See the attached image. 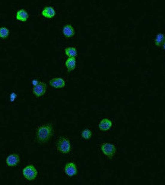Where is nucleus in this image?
Returning <instances> with one entry per match:
<instances>
[{"label": "nucleus", "instance_id": "16", "mask_svg": "<svg viewBox=\"0 0 165 185\" xmlns=\"http://www.w3.org/2000/svg\"><path fill=\"white\" fill-rule=\"evenodd\" d=\"M8 30L5 27H2L0 29V36L2 38H6L8 36Z\"/></svg>", "mask_w": 165, "mask_h": 185}, {"label": "nucleus", "instance_id": "18", "mask_svg": "<svg viewBox=\"0 0 165 185\" xmlns=\"http://www.w3.org/2000/svg\"><path fill=\"white\" fill-rule=\"evenodd\" d=\"M17 97V94L15 93H12L10 95V101L11 102H14L15 100Z\"/></svg>", "mask_w": 165, "mask_h": 185}, {"label": "nucleus", "instance_id": "10", "mask_svg": "<svg viewBox=\"0 0 165 185\" xmlns=\"http://www.w3.org/2000/svg\"><path fill=\"white\" fill-rule=\"evenodd\" d=\"M42 15L46 18H51L55 15V11L52 7H46L42 12Z\"/></svg>", "mask_w": 165, "mask_h": 185}, {"label": "nucleus", "instance_id": "2", "mask_svg": "<svg viewBox=\"0 0 165 185\" xmlns=\"http://www.w3.org/2000/svg\"><path fill=\"white\" fill-rule=\"evenodd\" d=\"M57 149L63 153H68L71 150V144L66 138L62 137L57 143Z\"/></svg>", "mask_w": 165, "mask_h": 185}, {"label": "nucleus", "instance_id": "14", "mask_svg": "<svg viewBox=\"0 0 165 185\" xmlns=\"http://www.w3.org/2000/svg\"><path fill=\"white\" fill-rule=\"evenodd\" d=\"M164 39H165L164 35L163 33H158V34L156 36V38H155V45L158 46H160L161 45L164 43Z\"/></svg>", "mask_w": 165, "mask_h": 185}, {"label": "nucleus", "instance_id": "20", "mask_svg": "<svg viewBox=\"0 0 165 185\" xmlns=\"http://www.w3.org/2000/svg\"><path fill=\"white\" fill-rule=\"evenodd\" d=\"M163 49L165 50V39L164 41V44H163Z\"/></svg>", "mask_w": 165, "mask_h": 185}, {"label": "nucleus", "instance_id": "19", "mask_svg": "<svg viewBox=\"0 0 165 185\" xmlns=\"http://www.w3.org/2000/svg\"><path fill=\"white\" fill-rule=\"evenodd\" d=\"M32 84H33L34 86H36V85H37L39 83H38V81L37 80H34L33 81H32Z\"/></svg>", "mask_w": 165, "mask_h": 185}, {"label": "nucleus", "instance_id": "4", "mask_svg": "<svg viewBox=\"0 0 165 185\" xmlns=\"http://www.w3.org/2000/svg\"><path fill=\"white\" fill-rule=\"evenodd\" d=\"M101 150L106 156H108L110 158H112L115 154L116 148L115 146L111 144V143H104L101 146Z\"/></svg>", "mask_w": 165, "mask_h": 185}, {"label": "nucleus", "instance_id": "6", "mask_svg": "<svg viewBox=\"0 0 165 185\" xmlns=\"http://www.w3.org/2000/svg\"><path fill=\"white\" fill-rule=\"evenodd\" d=\"M65 171H66V173L67 174V175L70 176H74L75 175L77 174V168L75 167V164L72 162H69L66 165V168H65Z\"/></svg>", "mask_w": 165, "mask_h": 185}, {"label": "nucleus", "instance_id": "12", "mask_svg": "<svg viewBox=\"0 0 165 185\" xmlns=\"http://www.w3.org/2000/svg\"><path fill=\"white\" fill-rule=\"evenodd\" d=\"M76 61L74 57H69V59L66 61V65L68 68V71H71L75 68Z\"/></svg>", "mask_w": 165, "mask_h": 185}, {"label": "nucleus", "instance_id": "17", "mask_svg": "<svg viewBox=\"0 0 165 185\" xmlns=\"http://www.w3.org/2000/svg\"><path fill=\"white\" fill-rule=\"evenodd\" d=\"M81 136H82L84 139H89V138L91 137V131H89V130L88 129L84 130V131L82 132V134H81Z\"/></svg>", "mask_w": 165, "mask_h": 185}, {"label": "nucleus", "instance_id": "7", "mask_svg": "<svg viewBox=\"0 0 165 185\" xmlns=\"http://www.w3.org/2000/svg\"><path fill=\"white\" fill-rule=\"evenodd\" d=\"M6 162L8 164V166H15L18 165L19 162V156L16 154H13L11 156H8L6 159Z\"/></svg>", "mask_w": 165, "mask_h": 185}, {"label": "nucleus", "instance_id": "5", "mask_svg": "<svg viewBox=\"0 0 165 185\" xmlns=\"http://www.w3.org/2000/svg\"><path fill=\"white\" fill-rule=\"evenodd\" d=\"M46 90V86L44 83H39L37 85L34 86V94L37 96V97H40V96L43 95Z\"/></svg>", "mask_w": 165, "mask_h": 185}, {"label": "nucleus", "instance_id": "1", "mask_svg": "<svg viewBox=\"0 0 165 185\" xmlns=\"http://www.w3.org/2000/svg\"><path fill=\"white\" fill-rule=\"evenodd\" d=\"M53 126L51 125L42 126L37 129V139L39 142H46L53 135Z\"/></svg>", "mask_w": 165, "mask_h": 185}, {"label": "nucleus", "instance_id": "3", "mask_svg": "<svg viewBox=\"0 0 165 185\" xmlns=\"http://www.w3.org/2000/svg\"><path fill=\"white\" fill-rule=\"evenodd\" d=\"M23 175L28 180H34L36 178L37 175V172L36 169L34 166H27L23 170Z\"/></svg>", "mask_w": 165, "mask_h": 185}, {"label": "nucleus", "instance_id": "15", "mask_svg": "<svg viewBox=\"0 0 165 185\" xmlns=\"http://www.w3.org/2000/svg\"><path fill=\"white\" fill-rule=\"evenodd\" d=\"M66 53L69 57H75L77 56V51L74 47H69L66 49Z\"/></svg>", "mask_w": 165, "mask_h": 185}, {"label": "nucleus", "instance_id": "11", "mask_svg": "<svg viewBox=\"0 0 165 185\" xmlns=\"http://www.w3.org/2000/svg\"><path fill=\"white\" fill-rule=\"evenodd\" d=\"M63 34L66 36V37H71L74 35V29L71 25H66L63 27Z\"/></svg>", "mask_w": 165, "mask_h": 185}, {"label": "nucleus", "instance_id": "13", "mask_svg": "<svg viewBox=\"0 0 165 185\" xmlns=\"http://www.w3.org/2000/svg\"><path fill=\"white\" fill-rule=\"evenodd\" d=\"M16 18L17 19L19 20V21L26 22L27 19L28 18V15L26 11H25V10H20V11H18V12H17Z\"/></svg>", "mask_w": 165, "mask_h": 185}, {"label": "nucleus", "instance_id": "8", "mask_svg": "<svg viewBox=\"0 0 165 185\" xmlns=\"http://www.w3.org/2000/svg\"><path fill=\"white\" fill-rule=\"evenodd\" d=\"M50 85L56 88H60V87H63L66 85L64 80L62 78H54L53 80H50Z\"/></svg>", "mask_w": 165, "mask_h": 185}, {"label": "nucleus", "instance_id": "9", "mask_svg": "<svg viewBox=\"0 0 165 185\" xmlns=\"http://www.w3.org/2000/svg\"><path fill=\"white\" fill-rule=\"evenodd\" d=\"M112 126V122L108 119H103L99 125L100 129L102 131H108Z\"/></svg>", "mask_w": 165, "mask_h": 185}]
</instances>
